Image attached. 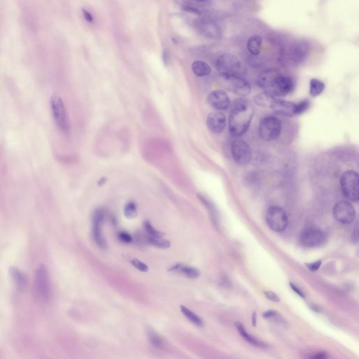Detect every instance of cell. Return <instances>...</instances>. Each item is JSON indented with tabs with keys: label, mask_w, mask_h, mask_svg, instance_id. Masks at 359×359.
Returning <instances> with one entry per match:
<instances>
[{
	"label": "cell",
	"mask_w": 359,
	"mask_h": 359,
	"mask_svg": "<svg viewBox=\"0 0 359 359\" xmlns=\"http://www.w3.org/2000/svg\"><path fill=\"white\" fill-rule=\"evenodd\" d=\"M266 219L269 228L277 233L284 231L288 224L287 212L278 206H272L268 209Z\"/></svg>",
	"instance_id": "cell-7"
},
{
	"label": "cell",
	"mask_w": 359,
	"mask_h": 359,
	"mask_svg": "<svg viewBox=\"0 0 359 359\" xmlns=\"http://www.w3.org/2000/svg\"><path fill=\"white\" fill-rule=\"evenodd\" d=\"M302 245L306 248L319 247L325 242V237L323 232L317 229H306L302 233L300 237Z\"/></svg>",
	"instance_id": "cell-13"
},
{
	"label": "cell",
	"mask_w": 359,
	"mask_h": 359,
	"mask_svg": "<svg viewBox=\"0 0 359 359\" xmlns=\"http://www.w3.org/2000/svg\"><path fill=\"white\" fill-rule=\"evenodd\" d=\"M197 28L202 36L211 39H218L222 35L220 26L212 20H198Z\"/></svg>",
	"instance_id": "cell-16"
},
{
	"label": "cell",
	"mask_w": 359,
	"mask_h": 359,
	"mask_svg": "<svg viewBox=\"0 0 359 359\" xmlns=\"http://www.w3.org/2000/svg\"><path fill=\"white\" fill-rule=\"evenodd\" d=\"M233 160L240 166L248 164L251 160V151L249 144L242 140H236L232 144Z\"/></svg>",
	"instance_id": "cell-11"
},
{
	"label": "cell",
	"mask_w": 359,
	"mask_h": 359,
	"mask_svg": "<svg viewBox=\"0 0 359 359\" xmlns=\"http://www.w3.org/2000/svg\"><path fill=\"white\" fill-rule=\"evenodd\" d=\"M311 309H312V310L317 311V312H320L321 311L320 309H319V308L316 307V306H311Z\"/></svg>",
	"instance_id": "cell-45"
},
{
	"label": "cell",
	"mask_w": 359,
	"mask_h": 359,
	"mask_svg": "<svg viewBox=\"0 0 359 359\" xmlns=\"http://www.w3.org/2000/svg\"><path fill=\"white\" fill-rule=\"evenodd\" d=\"M147 335L150 344L154 347L157 348L158 349H161V350L165 349L166 344H165L164 341H163V338L158 333H156L155 330H152L150 328H147Z\"/></svg>",
	"instance_id": "cell-25"
},
{
	"label": "cell",
	"mask_w": 359,
	"mask_h": 359,
	"mask_svg": "<svg viewBox=\"0 0 359 359\" xmlns=\"http://www.w3.org/2000/svg\"><path fill=\"white\" fill-rule=\"evenodd\" d=\"M277 99V97L268 90L256 95L254 98V103L260 107L271 108Z\"/></svg>",
	"instance_id": "cell-20"
},
{
	"label": "cell",
	"mask_w": 359,
	"mask_h": 359,
	"mask_svg": "<svg viewBox=\"0 0 359 359\" xmlns=\"http://www.w3.org/2000/svg\"><path fill=\"white\" fill-rule=\"evenodd\" d=\"M131 263L132 265L136 269L139 270V271H143V272H146L148 271L149 268L146 264L143 263L141 260H138V259H133L131 260Z\"/></svg>",
	"instance_id": "cell-33"
},
{
	"label": "cell",
	"mask_w": 359,
	"mask_h": 359,
	"mask_svg": "<svg viewBox=\"0 0 359 359\" xmlns=\"http://www.w3.org/2000/svg\"><path fill=\"white\" fill-rule=\"evenodd\" d=\"M163 58H164V63H168V55H167V52H166V51H164V52H163Z\"/></svg>",
	"instance_id": "cell-44"
},
{
	"label": "cell",
	"mask_w": 359,
	"mask_h": 359,
	"mask_svg": "<svg viewBox=\"0 0 359 359\" xmlns=\"http://www.w3.org/2000/svg\"><path fill=\"white\" fill-rule=\"evenodd\" d=\"M125 217L128 219L134 218L137 215V206L133 201L128 202L125 206V210H124Z\"/></svg>",
	"instance_id": "cell-30"
},
{
	"label": "cell",
	"mask_w": 359,
	"mask_h": 359,
	"mask_svg": "<svg viewBox=\"0 0 359 359\" xmlns=\"http://www.w3.org/2000/svg\"><path fill=\"white\" fill-rule=\"evenodd\" d=\"M105 220V213L103 209L95 210L92 216V237L97 246L101 249L107 247V242L103 233V224Z\"/></svg>",
	"instance_id": "cell-9"
},
{
	"label": "cell",
	"mask_w": 359,
	"mask_h": 359,
	"mask_svg": "<svg viewBox=\"0 0 359 359\" xmlns=\"http://www.w3.org/2000/svg\"><path fill=\"white\" fill-rule=\"evenodd\" d=\"M247 49L252 55H259L262 49L261 36L257 35L251 36L247 42Z\"/></svg>",
	"instance_id": "cell-26"
},
{
	"label": "cell",
	"mask_w": 359,
	"mask_h": 359,
	"mask_svg": "<svg viewBox=\"0 0 359 359\" xmlns=\"http://www.w3.org/2000/svg\"><path fill=\"white\" fill-rule=\"evenodd\" d=\"M254 115L252 103L246 98L233 101L229 118V131L234 137L242 136L249 129Z\"/></svg>",
	"instance_id": "cell-1"
},
{
	"label": "cell",
	"mask_w": 359,
	"mask_h": 359,
	"mask_svg": "<svg viewBox=\"0 0 359 359\" xmlns=\"http://www.w3.org/2000/svg\"><path fill=\"white\" fill-rule=\"evenodd\" d=\"M265 296H266V298H268V299L271 300V301L277 303V302H279V300H280V299H279V296H278L276 294L273 293V292H265Z\"/></svg>",
	"instance_id": "cell-37"
},
{
	"label": "cell",
	"mask_w": 359,
	"mask_h": 359,
	"mask_svg": "<svg viewBox=\"0 0 359 359\" xmlns=\"http://www.w3.org/2000/svg\"><path fill=\"white\" fill-rule=\"evenodd\" d=\"M50 105L55 124L60 131L66 133L69 131V121L63 100L58 95H53L50 98Z\"/></svg>",
	"instance_id": "cell-6"
},
{
	"label": "cell",
	"mask_w": 359,
	"mask_h": 359,
	"mask_svg": "<svg viewBox=\"0 0 359 359\" xmlns=\"http://www.w3.org/2000/svg\"><path fill=\"white\" fill-rule=\"evenodd\" d=\"M106 181H107V179L106 178H102L101 180H100L99 181H98V185L99 186H102L104 185L105 183H106Z\"/></svg>",
	"instance_id": "cell-43"
},
{
	"label": "cell",
	"mask_w": 359,
	"mask_h": 359,
	"mask_svg": "<svg viewBox=\"0 0 359 359\" xmlns=\"http://www.w3.org/2000/svg\"><path fill=\"white\" fill-rule=\"evenodd\" d=\"M271 108L273 111L279 115L284 117L296 116V103H295L289 102L278 98Z\"/></svg>",
	"instance_id": "cell-19"
},
{
	"label": "cell",
	"mask_w": 359,
	"mask_h": 359,
	"mask_svg": "<svg viewBox=\"0 0 359 359\" xmlns=\"http://www.w3.org/2000/svg\"><path fill=\"white\" fill-rule=\"evenodd\" d=\"M358 224H357V225H356L355 228H354L353 233H352V235H353V236H352V239H353L354 242H357V241H358Z\"/></svg>",
	"instance_id": "cell-41"
},
{
	"label": "cell",
	"mask_w": 359,
	"mask_h": 359,
	"mask_svg": "<svg viewBox=\"0 0 359 359\" xmlns=\"http://www.w3.org/2000/svg\"><path fill=\"white\" fill-rule=\"evenodd\" d=\"M9 271L17 286V290L19 291H23L28 285V279H27L26 275L23 271L14 267H11Z\"/></svg>",
	"instance_id": "cell-21"
},
{
	"label": "cell",
	"mask_w": 359,
	"mask_h": 359,
	"mask_svg": "<svg viewBox=\"0 0 359 359\" xmlns=\"http://www.w3.org/2000/svg\"><path fill=\"white\" fill-rule=\"evenodd\" d=\"M215 66L222 76H239L241 71V62L233 54H222L216 60Z\"/></svg>",
	"instance_id": "cell-3"
},
{
	"label": "cell",
	"mask_w": 359,
	"mask_h": 359,
	"mask_svg": "<svg viewBox=\"0 0 359 359\" xmlns=\"http://www.w3.org/2000/svg\"><path fill=\"white\" fill-rule=\"evenodd\" d=\"M222 79L225 88L238 96H246L251 91L249 82L240 76H222Z\"/></svg>",
	"instance_id": "cell-8"
},
{
	"label": "cell",
	"mask_w": 359,
	"mask_h": 359,
	"mask_svg": "<svg viewBox=\"0 0 359 359\" xmlns=\"http://www.w3.org/2000/svg\"><path fill=\"white\" fill-rule=\"evenodd\" d=\"M169 271H176L182 274L189 279H197L199 276V271L195 268L182 264H176L174 266L171 267Z\"/></svg>",
	"instance_id": "cell-22"
},
{
	"label": "cell",
	"mask_w": 359,
	"mask_h": 359,
	"mask_svg": "<svg viewBox=\"0 0 359 359\" xmlns=\"http://www.w3.org/2000/svg\"><path fill=\"white\" fill-rule=\"evenodd\" d=\"M325 90V84L323 82L317 79H311L310 80V88L309 93L311 96L317 97L322 94Z\"/></svg>",
	"instance_id": "cell-28"
},
{
	"label": "cell",
	"mask_w": 359,
	"mask_h": 359,
	"mask_svg": "<svg viewBox=\"0 0 359 359\" xmlns=\"http://www.w3.org/2000/svg\"><path fill=\"white\" fill-rule=\"evenodd\" d=\"M180 310L182 314L187 318V319H188V321H190L191 323L195 324L197 326H202L204 325V323H203V321L201 320V318L198 317L195 313L189 309L188 308L182 305L180 306Z\"/></svg>",
	"instance_id": "cell-27"
},
{
	"label": "cell",
	"mask_w": 359,
	"mask_h": 359,
	"mask_svg": "<svg viewBox=\"0 0 359 359\" xmlns=\"http://www.w3.org/2000/svg\"><path fill=\"white\" fill-rule=\"evenodd\" d=\"M333 212L335 220L341 223L350 224L355 219V209L347 201H341L336 203L333 208Z\"/></svg>",
	"instance_id": "cell-12"
},
{
	"label": "cell",
	"mask_w": 359,
	"mask_h": 359,
	"mask_svg": "<svg viewBox=\"0 0 359 359\" xmlns=\"http://www.w3.org/2000/svg\"><path fill=\"white\" fill-rule=\"evenodd\" d=\"M234 325L236 329H237L238 332H239V334L241 335V336L246 341H247L249 344H251V345H253L254 347H267V344H265V342L255 339V338H253L252 335L249 334V333L246 331L245 328H244L242 323H239V322H236V323H234Z\"/></svg>",
	"instance_id": "cell-23"
},
{
	"label": "cell",
	"mask_w": 359,
	"mask_h": 359,
	"mask_svg": "<svg viewBox=\"0 0 359 359\" xmlns=\"http://www.w3.org/2000/svg\"><path fill=\"white\" fill-rule=\"evenodd\" d=\"M226 117L220 112H211L207 117V126L214 133H220L226 127Z\"/></svg>",
	"instance_id": "cell-18"
},
{
	"label": "cell",
	"mask_w": 359,
	"mask_h": 359,
	"mask_svg": "<svg viewBox=\"0 0 359 359\" xmlns=\"http://www.w3.org/2000/svg\"><path fill=\"white\" fill-rule=\"evenodd\" d=\"M309 106H310V102L309 100H304V101L296 103V115L304 113L309 109Z\"/></svg>",
	"instance_id": "cell-32"
},
{
	"label": "cell",
	"mask_w": 359,
	"mask_h": 359,
	"mask_svg": "<svg viewBox=\"0 0 359 359\" xmlns=\"http://www.w3.org/2000/svg\"><path fill=\"white\" fill-rule=\"evenodd\" d=\"M118 238L122 242L125 243V244H131L133 241L131 235L126 232H121L119 233Z\"/></svg>",
	"instance_id": "cell-34"
},
{
	"label": "cell",
	"mask_w": 359,
	"mask_h": 359,
	"mask_svg": "<svg viewBox=\"0 0 359 359\" xmlns=\"http://www.w3.org/2000/svg\"><path fill=\"white\" fill-rule=\"evenodd\" d=\"M192 70L195 74L198 77L209 75L211 72V67L202 60H196L194 62L192 65Z\"/></svg>",
	"instance_id": "cell-24"
},
{
	"label": "cell",
	"mask_w": 359,
	"mask_h": 359,
	"mask_svg": "<svg viewBox=\"0 0 359 359\" xmlns=\"http://www.w3.org/2000/svg\"><path fill=\"white\" fill-rule=\"evenodd\" d=\"M341 192L347 199L358 201L359 199V174L354 171H347L341 176Z\"/></svg>",
	"instance_id": "cell-5"
},
{
	"label": "cell",
	"mask_w": 359,
	"mask_h": 359,
	"mask_svg": "<svg viewBox=\"0 0 359 359\" xmlns=\"http://www.w3.org/2000/svg\"><path fill=\"white\" fill-rule=\"evenodd\" d=\"M290 287H291V288L293 289L294 291L298 295H299L301 298H305V294L303 293V292L302 291V290H300L299 288H298V287H296V286L294 285V284H291L290 283Z\"/></svg>",
	"instance_id": "cell-39"
},
{
	"label": "cell",
	"mask_w": 359,
	"mask_h": 359,
	"mask_svg": "<svg viewBox=\"0 0 359 359\" xmlns=\"http://www.w3.org/2000/svg\"><path fill=\"white\" fill-rule=\"evenodd\" d=\"M256 322H257V315L256 313L254 311L253 314H252V324L253 326H255L256 325Z\"/></svg>",
	"instance_id": "cell-42"
},
{
	"label": "cell",
	"mask_w": 359,
	"mask_h": 359,
	"mask_svg": "<svg viewBox=\"0 0 359 359\" xmlns=\"http://www.w3.org/2000/svg\"><path fill=\"white\" fill-rule=\"evenodd\" d=\"M309 51L310 44L305 39L296 41L289 49V61L294 66H299L307 58Z\"/></svg>",
	"instance_id": "cell-10"
},
{
	"label": "cell",
	"mask_w": 359,
	"mask_h": 359,
	"mask_svg": "<svg viewBox=\"0 0 359 359\" xmlns=\"http://www.w3.org/2000/svg\"><path fill=\"white\" fill-rule=\"evenodd\" d=\"M207 101L210 106L217 110H225L230 107V99L226 92L215 90L208 96Z\"/></svg>",
	"instance_id": "cell-15"
},
{
	"label": "cell",
	"mask_w": 359,
	"mask_h": 359,
	"mask_svg": "<svg viewBox=\"0 0 359 359\" xmlns=\"http://www.w3.org/2000/svg\"><path fill=\"white\" fill-rule=\"evenodd\" d=\"M328 355L327 352H319L311 354L307 359H328Z\"/></svg>",
	"instance_id": "cell-35"
},
{
	"label": "cell",
	"mask_w": 359,
	"mask_h": 359,
	"mask_svg": "<svg viewBox=\"0 0 359 359\" xmlns=\"http://www.w3.org/2000/svg\"><path fill=\"white\" fill-rule=\"evenodd\" d=\"M83 15L84 18H85L87 21L90 22V23H92V22L93 21V17H92L91 14H90L88 11L83 9Z\"/></svg>",
	"instance_id": "cell-40"
},
{
	"label": "cell",
	"mask_w": 359,
	"mask_h": 359,
	"mask_svg": "<svg viewBox=\"0 0 359 359\" xmlns=\"http://www.w3.org/2000/svg\"><path fill=\"white\" fill-rule=\"evenodd\" d=\"M277 315V313L275 311L269 310L265 311L263 314V317L265 319H271V318L275 317Z\"/></svg>",
	"instance_id": "cell-38"
},
{
	"label": "cell",
	"mask_w": 359,
	"mask_h": 359,
	"mask_svg": "<svg viewBox=\"0 0 359 359\" xmlns=\"http://www.w3.org/2000/svg\"><path fill=\"white\" fill-rule=\"evenodd\" d=\"M294 87H295V84H294L293 79L290 77L282 74L276 79L275 82L273 84L272 87L270 89L269 91L271 92L277 98L286 96L290 92L293 91Z\"/></svg>",
	"instance_id": "cell-14"
},
{
	"label": "cell",
	"mask_w": 359,
	"mask_h": 359,
	"mask_svg": "<svg viewBox=\"0 0 359 359\" xmlns=\"http://www.w3.org/2000/svg\"><path fill=\"white\" fill-rule=\"evenodd\" d=\"M144 228L146 233L148 234V236H151V237H163V233L154 228L150 222L144 221Z\"/></svg>",
	"instance_id": "cell-31"
},
{
	"label": "cell",
	"mask_w": 359,
	"mask_h": 359,
	"mask_svg": "<svg viewBox=\"0 0 359 359\" xmlns=\"http://www.w3.org/2000/svg\"><path fill=\"white\" fill-rule=\"evenodd\" d=\"M322 263V260H318V261L315 262V263L306 264V267H307L308 269H310L311 271H315L320 268Z\"/></svg>",
	"instance_id": "cell-36"
},
{
	"label": "cell",
	"mask_w": 359,
	"mask_h": 359,
	"mask_svg": "<svg viewBox=\"0 0 359 359\" xmlns=\"http://www.w3.org/2000/svg\"><path fill=\"white\" fill-rule=\"evenodd\" d=\"M146 241L150 245L160 248V249H168L171 246V243L168 240L163 239V237H151L147 236Z\"/></svg>",
	"instance_id": "cell-29"
},
{
	"label": "cell",
	"mask_w": 359,
	"mask_h": 359,
	"mask_svg": "<svg viewBox=\"0 0 359 359\" xmlns=\"http://www.w3.org/2000/svg\"><path fill=\"white\" fill-rule=\"evenodd\" d=\"M282 74V72L276 68L267 70L257 77V85L260 88L270 90L275 82L276 79Z\"/></svg>",
	"instance_id": "cell-17"
},
{
	"label": "cell",
	"mask_w": 359,
	"mask_h": 359,
	"mask_svg": "<svg viewBox=\"0 0 359 359\" xmlns=\"http://www.w3.org/2000/svg\"><path fill=\"white\" fill-rule=\"evenodd\" d=\"M33 295L38 303H48L52 296V285L48 270L41 265L36 270L33 282Z\"/></svg>",
	"instance_id": "cell-2"
},
{
	"label": "cell",
	"mask_w": 359,
	"mask_h": 359,
	"mask_svg": "<svg viewBox=\"0 0 359 359\" xmlns=\"http://www.w3.org/2000/svg\"><path fill=\"white\" fill-rule=\"evenodd\" d=\"M258 133L263 141H274L282 133V122L274 116L265 117L259 125Z\"/></svg>",
	"instance_id": "cell-4"
}]
</instances>
